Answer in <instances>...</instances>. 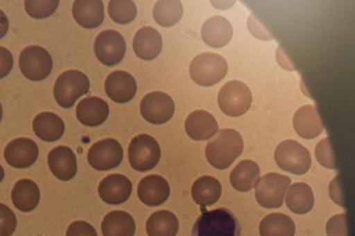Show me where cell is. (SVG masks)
Wrapping results in <instances>:
<instances>
[{
  "label": "cell",
  "instance_id": "1",
  "mask_svg": "<svg viewBox=\"0 0 355 236\" xmlns=\"http://www.w3.org/2000/svg\"><path fill=\"white\" fill-rule=\"evenodd\" d=\"M243 151V140L241 133L232 128H225L220 130L207 145V160L216 169H226L241 156Z\"/></svg>",
  "mask_w": 355,
  "mask_h": 236
},
{
  "label": "cell",
  "instance_id": "2",
  "mask_svg": "<svg viewBox=\"0 0 355 236\" xmlns=\"http://www.w3.org/2000/svg\"><path fill=\"white\" fill-rule=\"evenodd\" d=\"M241 226L232 211L225 208L206 211L196 221L191 236H239Z\"/></svg>",
  "mask_w": 355,
  "mask_h": 236
},
{
  "label": "cell",
  "instance_id": "3",
  "mask_svg": "<svg viewBox=\"0 0 355 236\" xmlns=\"http://www.w3.org/2000/svg\"><path fill=\"white\" fill-rule=\"evenodd\" d=\"M227 61L216 53L205 52L193 59L189 65L191 80L200 86L211 87L225 78Z\"/></svg>",
  "mask_w": 355,
  "mask_h": 236
},
{
  "label": "cell",
  "instance_id": "4",
  "mask_svg": "<svg viewBox=\"0 0 355 236\" xmlns=\"http://www.w3.org/2000/svg\"><path fill=\"white\" fill-rule=\"evenodd\" d=\"M89 88L90 81L87 74L71 69L58 76L54 85V98L62 108H71L78 98L88 93Z\"/></svg>",
  "mask_w": 355,
  "mask_h": 236
},
{
  "label": "cell",
  "instance_id": "5",
  "mask_svg": "<svg viewBox=\"0 0 355 236\" xmlns=\"http://www.w3.org/2000/svg\"><path fill=\"white\" fill-rule=\"evenodd\" d=\"M161 158L158 142L149 135H139L130 142L128 147V161L132 169L147 172L156 167Z\"/></svg>",
  "mask_w": 355,
  "mask_h": 236
},
{
  "label": "cell",
  "instance_id": "6",
  "mask_svg": "<svg viewBox=\"0 0 355 236\" xmlns=\"http://www.w3.org/2000/svg\"><path fill=\"white\" fill-rule=\"evenodd\" d=\"M252 96L245 83L232 81L226 83L218 95V105L224 115L239 117L245 115L252 105Z\"/></svg>",
  "mask_w": 355,
  "mask_h": 236
},
{
  "label": "cell",
  "instance_id": "7",
  "mask_svg": "<svg viewBox=\"0 0 355 236\" xmlns=\"http://www.w3.org/2000/svg\"><path fill=\"white\" fill-rule=\"evenodd\" d=\"M275 161L281 169L296 176H302L311 166V153L308 149L293 140L279 144L275 150Z\"/></svg>",
  "mask_w": 355,
  "mask_h": 236
},
{
  "label": "cell",
  "instance_id": "8",
  "mask_svg": "<svg viewBox=\"0 0 355 236\" xmlns=\"http://www.w3.org/2000/svg\"><path fill=\"white\" fill-rule=\"evenodd\" d=\"M19 63L21 74L34 82L45 80L53 69V60L49 52L37 45L25 48L19 56Z\"/></svg>",
  "mask_w": 355,
  "mask_h": 236
},
{
  "label": "cell",
  "instance_id": "9",
  "mask_svg": "<svg viewBox=\"0 0 355 236\" xmlns=\"http://www.w3.org/2000/svg\"><path fill=\"white\" fill-rule=\"evenodd\" d=\"M291 183L288 176L278 174H266L257 183V201L266 209L280 208L284 202L285 194Z\"/></svg>",
  "mask_w": 355,
  "mask_h": 236
},
{
  "label": "cell",
  "instance_id": "10",
  "mask_svg": "<svg viewBox=\"0 0 355 236\" xmlns=\"http://www.w3.org/2000/svg\"><path fill=\"white\" fill-rule=\"evenodd\" d=\"M94 50L100 62L106 67H114L121 62L125 56V40L117 31H103L96 38Z\"/></svg>",
  "mask_w": 355,
  "mask_h": 236
},
{
  "label": "cell",
  "instance_id": "11",
  "mask_svg": "<svg viewBox=\"0 0 355 236\" xmlns=\"http://www.w3.org/2000/svg\"><path fill=\"white\" fill-rule=\"evenodd\" d=\"M123 149L114 139L102 140L94 144L88 153L89 164L94 169L107 171L123 162Z\"/></svg>",
  "mask_w": 355,
  "mask_h": 236
},
{
  "label": "cell",
  "instance_id": "12",
  "mask_svg": "<svg viewBox=\"0 0 355 236\" xmlns=\"http://www.w3.org/2000/svg\"><path fill=\"white\" fill-rule=\"evenodd\" d=\"M175 104L168 94L152 92L141 102V115L152 124H163L173 117Z\"/></svg>",
  "mask_w": 355,
  "mask_h": 236
},
{
  "label": "cell",
  "instance_id": "13",
  "mask_svg": "<svg viewBox=\"0 0 355 236\" xmlns=\"http://www.w3.org/2000/svg\"><path fill=\"white\" fill-rule=\"evenodd\" d=\"M38 156V146L33 140L27 137L14 140L4 150L6 162L17 169L30 167L36 162Z\"/></svg>",
  "mask_w": 355,
  "mask_h": 236
},
{
  "label": "cell",
  "instance_id": "14",
  "mask_svg": "<svg viewBox=\"0 0 355 236\" xmlns=\"http://www.w3.org/2000/svg\"><path fill=\"white\" fill-rule=\"evenodd\" d=\"M138 90L136 80L132 74L116 71L109 74L105 82V91L109 98L116 103H128L134 99Z\"/></svg>",
  "mask_w": 355,
  "mask_h": 236
},
{
  "label": "cell",
  "instance_id": "15",
  "mask_svg": "<svg viewBox=\"0 0 355 236\" xmlns=\"http://www.w3.org/2000/svg\"><path fill=\"white\" fill-rule=\"evenodd\" d=\"M100 198L108 205H121L130 199L132 185L128 177L123 174H111L100 183Z\"/></svg>",
  "mask_w": 355,
  "mask_h": 236
},
{
  "label": "cell",
  "instance_id": "16",
  "mask_svg": "<svg viewBox=\"0 0 355 236\" xmlns=\"http://www.w3.org/2000/svg\"><path fill=\"white\" fill-rule=\"evenodd\" d=\"M138 196L143 204L157 207L164 204L170 196L168 181L160 176H148L139 183Z\"/></svg>",
  "mask_w": 355,
  "mask_h": 236
},
{
  "label": "cell",
  "instance_id": "17",
  "mask_svg": "<svg viewBox=\"0 0 355 236\" xmlns=\"http://www.w3.org/2000/svg\"><path fill=\"white\" fill-rule=\"evenodd\" d=\"M48 165L53 176L62 181H69L78 171L77 157L71 148L60 146L48 155Z\"/></svg>",
  "mask_w": 355,
  "mask_h": 236
},
{
  "label": "cell",
  "instance_id": "18",
  "mask_svg": "<svg viewBox=\"0 0 355 236\" xmlns=\"http://www.w3.org/2000/svg\"><path fill=\"white\" fill-rule=\"evenodd\" d=\"M202 39L207 45L213 48L224 47L230 42L233 36V28L225 17L215 15L209 17L202 25Z\"/></svg>",
  "mask_w": 355,
  "mask_h": 236
},
{
  "label": "cell",
  "instance_id": "19",
  "mask_svg": "<svg viewBox=\"0 0 355 236\" xmlns=\"http://www.w3.org/2000/svg\"><path fill=\"white\" fill-rule=\"evenodd\" d=\"M293 128L302 139L313 140L321 135L324 126L318 109L311 105L298 109L293 117Z\"/></svg>",
  "mask_w": 355,
  "mask_h": 236
},
{
  "label": "cell",
  "instance_id": "20",
  "mask_svg": "<svg viewBox=\"0 0 355 236\" xmlns=\"http://www.w3.org/2000/svg\"><path fill=\"white\" fill-rule=\"evenodd\" d=\"M186 132L191 139L195 141H206L211 139L218 132L216 118L205 110H196L187 117Z\"/></svg>",
  "mask_w": 355,
  "mask_h": 236
},
{
  "label": "cell",
  "instance_id": "21",
  "mask_svg": "<svg viewBox=\"0 0 355 236\" xmlns=\"http://www.w3.org/2000/svg\"><path fill=\"white\" fill-rule=\"evenodd\" d=\"M132 47L139 58L143 60H153L158 58L162 50V37L154 28H141L135 35Z\"/></svg>",
  "mask_w": 355,
  "mask_h": 236
},
{
  "label": "cell",
  "instance_id": "22",
  "mask_svg": "<svg viewBox=\"0 0 355 236\" xmlns=\"http://www.w3.org/2000/svg\"><path fill=\"white\" fill-rule=\"evenodd\" d=\"M108 115V104L101 98H86L83 99L77 107L78 121L90 128L101 126L106 121Z\"/></svg>",
  "mask_w": 355,
  "mask_h": 236
},
{
  "label": "cell",
  "instance_id": "23",
  "mask_svg": "<svg viewBox=\"0 0 355 236\" xmlns=\"http://www.w3.org/2000/svg\"><path fill=\"white\" fill-rule=\"evenodd\" d=\"M73 15L80 27L95 29L104 21V4L99 0H80L75 1Z\"/></svg>",
  "mask_w": 355,
  "mask_h": 236
},
{
  "label": "cell",
  "instance_id": "24",
  "mask_svg": "<svg viewBox=\"0 0 355 236\" xmlns=\"http://www.w3.org/2000/svg\"><path fill=\"white\" fill-rule=\"evenodd\" d=\"M12 204L19 211L31 212L40 202V189L36 183L30 179H21L15 185L12 192Z\"/></svg>",
  "mask_w": 355,
  "mask_h": 236
},
{
  "label": "cell",
  "instance_id": "25",
  "mask_svg": "<svg viewBox=\"0 0 355 236\" xmlns=\"http://www.w3.org/2000/svg\"><path fill=\"white\" fill-rule=\"evenodd\" d=\"M221 194V183L213 176L200 177L191 187V196L196 204L204 208L212 206L217 203Z\"/></svg>",
  "mask_w": 355,
  "mask_h": 236
},
{
  "label": "cell",
  "instance_id": "26",
  "mask_svg": "<svg viewBox=\"0 0 355 236\" xmlns=\"http://www.w3.org/2000/svg\"><path fill=\"white\" fill-rule=\"evenodd\" d=\"M64 128L62 118L52 112L40 113L33 122L35 135L45 142L58 141L64 133Z\"/></svg>",
  "mask_w": 355,
  "mask_h": 236
},
{
  "label": "cell",
  "instance_id": "27",
  "mask_svg": "<svg viewBox=\"0 0 355 236\" xmlns=\"http://www.w3.org/2000/svg\"><path fill=\"white\" fill-rule=\"evenodd\" d=\"M101 229L103 236H134L136 222L126 212L112 211L104 217Z\"/></svg>",
  "mask_w": 355,
  "mask_h": 236
},
{
  "label": "cell",
  "instance_id": "28",
  "mask_svg": "<svg viewBox=\"0 0 355 236\" xmlns=\"http://www.w3.org/2000/svg\"><path fill=\"white\" fill-rule=\"evenodd\" d=\"M260 179V167L252 160H243L237 164L230 174L233 189L239 192H250Z\"/></svg>",
  "mask_w": 355,
  "mask_h": 236
},
{
  "label": "cell",
  "instance_id": "29",
  "mask_svg": "<svg viewBox=\"0 0 355 236\" xmlns=\"http://www.w3.org/2000/svg\"><path fill=\"white\" fill-rule=\"evenodd\" d=\"M285 202L287 208L293 213L298 215L308 214L315 204L313 189L306 183H294L288 187Z\"/></svg>",
  "mask_w": 355,
  "mask_h": 236
},
{
  "label": "cell",
  "instance_id": "30",
  "mask_svg": "<svg viewBox=\"0 0 355 236\" xmlns=\"http://www.w3.org/2000/svg\"><path fill=\"white\" fill-rule=\"evenodd\" d=\"M146 229L149 236H176L180 221L172 212L162 210L150 216Z\"/></svg>",
  "mask_w": 355,
  "mask_h": 236
},
{
  "label": "cell",
  "instance_id": "31",
  "mask_svg": "<svg viewBox=\"0 0 355 236\" xmlns=\"http://www.w3.org/2000/svg\"><path fill=\"white\" fill-rule=\"evenodd\" d=\"M295 224L285 214L273 213L266 216L261 221V236H294Z\"/></svg>",
  "mask_w": 355,
  "mask_h": 236
},
{
  "label": "cell",
  "instance_id": "32",
  "mask_svg": "<svg viewBox=\"0 0 355 236\" xmlns=\"http://www.w3.org/2000/svg\"><path fill=\"white\" fill-rule=\"evenodd\" d=\"M184 6L180 1H158L155 4L153 17L158 25L173 27L182 19Z\"/></svg>",
  "mask_w": 355,
  "mask_h": 236
},
{
  "label": "cell",
  "instance_id": "33",
  "mask_svg": "<svg viewBox=\"0 0 355 236\" xmlns=\"http://www.w3.org/2000/svg\"><path fill=\"white\" fill-rule=\"evenodd\" d=\"M108 12L115 23L121 25L132 23L136 19L138 10L134 1H110L108 4Z\"/></svg>",
  "mask_w": 355,
  "mask_h": 236
},
{
  "label": "cell",
  "instance_id": "34",
  "mask_svg": "<svg viewBox=\"0 0 355 236\" xmlns=\"http://www.w3.org/2000/svg\"><path fill=\"white\" fill-rule=\"evenodd\" d=\"M60 6L58 0H49V1H26V12L30 17L34 19H46L54 14Z\"/></svg>",
  "mask_w": 355,
  "mask_h": 236
},
{
  "label": "cell",
  "instance_id": "35",
  "mask_svg": "<svg viewBox=\"0 0 355 236\" xmlns=\"http://www.w3.org/2000/svg\"><path fill=\"white\" fill-rule=\"evenodd\" d=\"M315 158L324 167L328 168V169H336V159H335L334 151H333L332 144L329 137L322 140L315 147Z\"/></svg>",
  "mask_w": 355,
  "mask_h": 236
},
{
  "label": "cell",
  "instance_id": "36",
  "mask_svg": "<svg viewBox=\"0 0 355 236\" xmlns=\"http://www.w3.org/2000/svg\"><path fill=\"white\" fill-rule=\"evenodd\" d=\"M17 217L10 208L0 204V236H12L17 228Z\"/></svg>",
  "mask_w": 355,
  "mask_h": 236
},
{
  "label": "cell",
  "instance_id": "37",
  "mask_svg": "<svg viewBox=\"0 0 355 236\" xmlns=\"http://www.w3.org/2000/svg\"><path fill=\"white\" fill-rule=\"evenodd\" d=\"M327 236H349L348 219L346 214H340L331 218L327 223Z\"/></svg>",
  "mask_w": 355,
  "mask_h": 236
},
{
  "label": "cell",
  "instance_id": "38",
  "mask_svg": "<svg viewBox=\"0 0 355 236\" xmlns=\"http://www.w3.org/2000/svg\"><path fill=\"white\" fill-rule=\"evenodd\" d=\"M248 28L250 34L263 41H269L273 39L270 31L263 25L262 22L254 15H250L248 19Z\"/></svg>",
  "mask_w": 355,
  "mask_h": 236
},
{
  "label": "cell",
  "instance_id": "39",
  "mask_svg": "<svg viewBox=\"0 0 355 236\" xmlns=\"http://www.w3.org/2000/svg\"><path fill=\"white\" fill-rule=\"evenodd\" d=\"M67 236H98L97 231L90 223L76 221L67 228Z\"/></svg>",
  "mask_w": 355,
  "mask_h": 236
},
{
  "label": "cell",
  "instance_id": "40",
  "mask_svg": "<svg viewBox=\"0 0 355 236\" xmlns=\"http://www.w3.org/2000/svg\"><path fill=\"white\" fill-rule=\"evenodd\" d=\"M329 194L333 202L340 207H346L345 196H344L343 185H342L341 176H337L331 181L329 187Z\"/></svg>",
  "mask_w": 355,
  "mask_h": 236
},
{
  "label": "cell",
  "instance_id": "41",
  "mask_svg": "<svg viewBox=\"0 0 355 236\" xmlns=\"http://www.w3.org/2000/svg\"><path fill=\"white\" fill-rule=\"evenodd\" d=\"M14 67V58L10 50L0 46V78H6Z\"/></svg>",
  "mask_w": 355,
  "mask_h": 236
},
{
  "label": "cell",
  "instance_id": "42",
  "mask_svg": "<svg viewBox=\"0 0 355 236\" xmlns=\"http://www.w3.org/2000/svg\"><path fill=\"white\" fill-rule=\"evenodd\" d=\"M276 60H277L278 65H280L283 69H286V71H293L296 69L293 60H291L288 54L286 53L285 50H283L281 46H278L277 50H276Z\"/></svg>",
  "mask_w": 355,
  "mask_h": 236
},
{
  "label": "cell",
  "instance_id": "43",
  "mask_svg": "<svg viewBox=\"0 0 355 236\" xmlns=\"http://www.w3.org/2000/svg\"><path fill=\"white\" fill-rule=\"evenodd\" d=\"M8 27H10V23H8V17L0 10V39L6 36Z\"/></svg>",
  "mask_w": 355,
  "mask_h": 236
},
{
  "label": "cell",
  "instance_id": "44",
  "mask_svg": "<svg viewBox=\"0 0 355 236\" xmlns=\"http://www.w3.org/2000/svg\"><path fill=\"white\" fill-rule=\"evenodd\" d=\"M213 6H215V8H218V10H227V8H230V6H232L233 4H234V2L233 1H213L212 2Z\"/></svg>",
  "mask_w": 355,
  "mask_h": 236
},
{
  "label": "cell",
  "instance_id": "45",
  "mask_svg": "<svg viewBox=\"0 0 355 236\" xmlns=\"http://www.w3.org/2000/svg\"><path fill=\"white\" fill-rule=\"evenodd\" d=\"M4 178V169L1 165H0V183L3 180Z\"/></svg>",
  "mask_w": 355,
  "mask_h": 236
},
{
  "label": "cell",
  "instance_id": "46",
  "mask_svg": "<svg viewBox=\"0 0 355 236\" xmlns=\"http://www.w3.org/2000/svg\"><path fill=\"white\" fill-rule=\"evenodd\" d=\"M2 115H3V110H2L1 103H0V122H1Z\"/></svg>",
  "mask_w": 355,
  "mask_h": 236
}]
</instances>
